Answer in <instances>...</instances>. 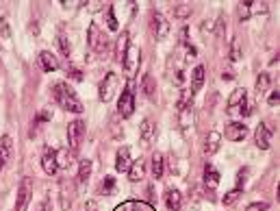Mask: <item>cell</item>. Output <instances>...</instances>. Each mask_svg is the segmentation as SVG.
Here are the masks:
<instances>
[{
  "label": "cell",
  "instance_id": "cell-1",
  "mask_svg": "<svg viewBox=\"0 0 280 211\" xmlns=\"http://www.w3.org/2000/svg\"><path fill=\"white\" fill-rule=\"evenodd\" d=\"M52 96H54V100H57V105L61 107V109L65 111H74V113H83V102L79 100V96L74 94V89L70 87V85H65V83H54V87H52Z\"/></svg>",
  "mask_w": 280,
  "mask_h": 211
},
{
  "label": "cell",
  "instance_id": "cell-2",
  "mask_svg": "<svg viewBox=\"0 0 280 211\" xmlns=\"http://www.w3.org/2000/svg\"><path fill=\"white\" fill-rule=\"evenodd\" d=\"M87 44H89V48L93 52H98V55H102L104 50L109 48V42H107V35L102 33L100 29H98L96 22L89 24V33H87Z\"/></svg>",
  "mask_w": 280,
  "mask_h": 211
},
{
  "label": "cell",
  "instance_id": "cell-3",
  "mask_svg": "<svg viewBox=\"0 0 280 211\" xmlns=\"http://www.w3.org/2000/svg\"><path fill=\"white\" fill-rule=\"evenodd\" d=\"M33 198V181L31 176H24L18 189V198H15V211H26Z\"/></svg>",
  "mask_w": 280,
  "mask_h": 211
},
{
  "label": "cell",
  "instance_id": "cell-4",
  "mask_svg": "<svg viewBox=\"0 0 280 211\" xmlns=\"http://www.w3.org/2000/svg\"><path fill=\"white\" fill-rule=\"evenodd\" d=\"M118 111L122 118H130L135 113V91L130 85H126L122 96H120V102H118Z\"/></svg>",
  "mask_w": 280,
  "mask_h": 211
},
{
  "label": "cell",
  "instance_id": "cell-5",
  "mask_svg": "<svg viewBox=\"0 0 280 211\" xmlns=\"http://www.w3.org/2000/svg\"><path fill=\"white\" fill-rule=\"evenodd\" d=\"M118 74L115 72H109L107 77H104V81L100 83V87H98V98H100L102 102H109L113 98V94H115V89H118Z\"/></svg>",
  "mask_w": 280,
  "mask_h": 211
},
{
  "label": "cell",
  "instance_id": "cell-6",
  "mask_svg": "<svg viewBox=\"0 0 280 211\" xmlns=\"http://www.w3.org/2000/svg\"><path fill=\"white\" fill-rule=\"evenodd\" d=\"M150 29H152V35L157 37V40H165L167 33H169V22L165 20V15L155 11L150 15Z\"/></svg>",
  "mask_w": 280,
  "mask_h": 211
},
{
  "label": "cell",
  "instance_id": "cell-7",
  "mask_svg": "<svg viewBox=\"0 0 280 211\" xmlns=\"http://www.w3.org/2000/svg\"><path fill=\"white\" fill-rule=\"evenodd\" d=\"M83 137H85V122H83V120L70 122V124H68V142H70V146H72L74 150L80 146Z\"/></svg>",
  "mask_w": 280,
  "mask_h": 211
},
{
  "label": "cell",
  "instance_id": "cell-8",
  "mask_svg": "<svg viewBox=\"0 0 280 211\" xmlns=\"http://www.w3.org/2000/svg\"><path fill=\"white\" fill-rule=\"evenodd\" d=\"M139 61H141V50L137 46H128V50H126V55L122 59L124 63V70L133 77V74L137 72V68H139Z\"/></svg>",
  "mask_w": 280,
  "mask_h": 211
},
{
  "label": "cell",
  "instance_id": "cell-9",
  "mask_svg": "<svg viewBox=\"0 0 280 211\" xmlns=\"http://www.w3.org/2000/svg\"><path fill=\"white\" fill-rule=\"evenodd\" d=\"M254 142H256V146H259L261 150H267L272 146V131H270V127L267 124H259L256 127V131H254Z\"/></svg>",
  "mask_w": 280,
  "mask_h": 211
},
{
  "label": "cell",
  "instance_id": "cell-10",
  "mask_svg": "<svg viewBox=\"0 0 280 211\" xmlns=\"http://www.w3.org/2000/svg\"><path fill=\"white\" fill-rule=\"evenodd\" d=\"M219 146H222V133L211 131V133L206 135V139H204V148H202V155H204V157L215 155L217 150H219Z\"/></svg>",
  "mask_w": 280,
  "mask_h": 211
},
{
  "label": "cell",
  "instance_id": "cell-11",
  "mask_svg": "<svg viewBox=\"0 0 280 211\" xmlns=\"http://www.w3.org/2000/svg\"><path fill=\"white\" fill-rule=\"evenodd\" d=\"M245 133H248V127H245V124H239V122L226 124V137L230 142H241V139L245 137Z\"/></svg>",
  "mask_w": 280,
  "mask_h": 211
},
{
  "label": "cell",
  "instance_id": "cell-12",
  "mask_svg": "<svg viewBox=\"0 0 280 211\" xmlns=\"http://www.w3.org/2000/svg\"><path fill=\"white\" fill-rule=\"evenodd\" d=\"M178 122H180V131H183L185 135H189L191 122H194V105L180 107V116H178Z\"/></svg>",
  "mask_w": 280,
  "mask_h": 211
},
{
  "label": "cell",
  "instance_id": "cell-13",
  "mask_svg": "<svg viewBox=\"0 0 280 211\" xmlns=\"http://www.w3.org/2000/svg\"><path fill=\"white\" fill-rule=\"evenodd\" d=\"M130 168V150L122 146V148L115 153V170L118 172H128Z\"/></svg>",
  "mask_w": 280,
  "mask_h": 211
},
{
  "label": "cell",
  "instance_id": "cell-14",
  "mask_svg": "<svg viewBox=\"0 0 280 211\" xmlns=\"http://www.w3.org/2000/svg\"><path fill=\"white\" fill-rule=\"evenodd\" d=\"M11 150H13V144H11V137L9 135H2L0 137V170L9 164L11 159Z\"/></svg>",
  "mask_w": 280,
  "mask_h": 211
},
{
  "label": "cell",
  "instance_id": "cell-15",
  "mask_svg": "<svg viewBox=\"0 0 280 211\" xmlns=\"http://www.w3.org/2000/svg\"><path fill=\"white\" fill-rule=\"evenodd\" d=\"M41 168H43V172L46 174H57V170H59V166H57V157H54V150H46L41 157Z\"/></svg>",
  "mask_w": 280,
  "mask_h": 211
},
{
  "label": "cell",
  "instance_id": "cell-16",
  "mask_svg": "<svg viewBox=\"0 0 280 211\" xmlns=\"http://www.w3.org/2000/svg\"><path fill=\"white\" fill-rule=\"evenodd\" d=\"M144 176H146V161H144V159L133 161V164H130V168H128V178H130L133 183H137V181H141Z\"/></svg>",
  "mask_w": 280,
  "mask_h": 211
},
{
  "label": "cell",
  "instance_id": "cell-17",
  "mask_svg": "<svg viewBox=\"0 0 280 211\" xmlns=\"http://www.w3.org/2000/svg\"><path fill=\"white\" fill-rule=\"evenodd\" d=\"M202 85H204V66H198L194 68V72H191V96L198 94V91L202 89Z\"/></svg>",
  "mask_w": 280,
  "mask_h": 211
},
{
  "label": "cell",
  "instance_id": "cell-18",
  "mask_svg": "<svg viewBox=\"0 0 280 211\" xmlns=\"http://www.w3.org/2000/svg\"><path fill=\"white\" fill-rule=\"evenodd\" d=\"M155 135H157L155 124H152L150 118H146V120L141 122V144H144V146H150L152 139H155Z\"/></svg>",
  "mask_w": 280,
  "mask_h": 211
},
{
  "label": "cell",
  "instance_id": "cell-19",
  "mask_svg": "<svg viewBox=\"0 0 280 211\" xmlns=\"http://www.w3.org/2000/svg\"><path fill=\"white\" fill-rule=\"evenodd\" d=\"M165 205L169 211H178L183 207V194L178 192V189H167L165 194Z\"/></svg>",
  "mask_w": 280,
  "mask_h": 211
},
{
  "label": "cell",
  "instance_id": "cell-20",
  "mask_svg": "<svg viewBox=\"0 0 280 211\" xmlns=\"http://www.w3.org/2000/svg\"><path fill=\"white\" fill-rule=\"evenodd\" d=\"M40 63H41L43 72H54V70L59 68V61L54 59L52 52H48V50H41L40 52Z\"/></svg>",
  "mask_w": 280,
  "mask_h": 211
},
{
  "label": "cell",
  "instance_id": "cell-21",
  "mask_svg": "<svg viewBox=\"0 0 280 211\" xmlns=\"http://www.w3.org/2000/svg\"><path fill=\"white\" fill-rule=\"evenodd\" d=\"M204 185L208 189H215L219 185V172L213 168V164H206L204 166Z\"/></svg>",
  "mask_w": 280,
  "mask_h": 211
},
{
  "label": "cell",
  "instance_id": "cell-22",
  "mask_svg": "<svg viewBox=\"0 0 280 211\" xmlns=\"http://www.w3.org/2000/svg\"><path fill=\"white\" fill-rule=\"evenodd\" d=\"M128 42H130V35H128V31H124L122 35H120V40H118V46H115V59L118 61H122L124 55H126V50H128Z\"/></svg>",
  "mask_w": 280,
  "mask_h": 211
},
{
  "label": "cell",
  "instance_id": "cell-23",
  "mask_svg": "<svg viewBox=\"0 0 280 211\" xmlns=\"http://www.w3.org/2000/svg\"><path fill=\"white\" fill-rule=\"evenodd\" d=\"M163 172H165V159H163L161 153H155V157H152V174H155V178H161Z\"/></svg>",
  "mask_w": 280,
  "mask_h": 211
},
{
  "label": "cell",
  "instance_id": "cell-24",
  "mask_svg": "<svg viewBox=\"0 0 280 211\" xmlns=\"http://www.w3.org/2000/svg\"><path fill=\"white\" fill-rule=\"evenodd\" d=\"M89 174H91V161L89 159H83L79 166V183L80 185H85L87 181H89Z\"/></svg>",
  "mask_w": 280,
  "mask_h": 211
},
{
  "label": "cell",
  "instance_id": "cell-25",
  "mask_svg": "<svg viewBox=\"0 0 280 211\" xmlns=\"http://www.w3.org/2000/svg\"><path fill=\"white\" fill-rule=\"evenodd\" d=\"M54 157H57V166L59 168H70V164H72V157H70V150L68 148L54 150Z\"/></svg>",
  "mask_w": 280,
  "mask_h": 211
},
{
  "label": "cell",
  "instance_id": "cell-26",
  "mask_svg": "<svg viewBox=\"0 0 280 211\" xmlns=\"http://www.w3.org/2000/svg\"><path fill=\"white\" fill-rule=\"evenodd\" d=\"M267 87H270V74H267V72H261L259 77H256V85H254L256 94L263 96V94L267 91Z\"/></svg>",
  "mask_w": 280,
  "mask_h": 211
},
{
  "label": "cell",
  "instance_id": "cell-27",
  "mask_svg": "<svg viewBox=\"0 0 280 211\" xmlns=\"http://www.w3.org/2000/svg\"><path fill=\"white\" fill-rule=\"evenodd\" d=\"M141 89H144V94L148 96V98H152V96H155L157 85H155V79H152V74H146V77H144V81H141Z\"/></svg>",
  "mask_w": 280,
  "mask_h": 211
},
{
  "label": "cell",
  "instance_id": "cell-28",
  "mask_svg": "<svg viewBox=\"0 0 280 211\" xmlns=\"http://www.w3.org/2000/svg\"><path fill=\"white\" fill-rule=\"evenodd\" d=\"M57 46H59V50H61V55L70 59V50H72V48H70L68 35H65V33H59V35H57Z\"/></svg>",
  "mask_w": 280,
  "mask_h": 211
},
{
  "label": "cell",
  "instance_id": "cell-29",
  "mask_svg": "<svg viewBox=\"0 0 280 211\" xmlns=\"http://www.w3.org/2000/svg\"><path fill=\"white\" fill-rule=\"evenodd\" d=\"M245 98H248V94H245V89H235L233 94H230L228 98V107H239L241 102H243Z\"/></svg>",
  "mask_w": 280,
  "mask_h": 211
},
{
  "label": "cell",
  "instance_id": "cell-30",
  "mask_svg": "<svg viewBox=\"0 0 280 211\" xmlns=\"http://www.w3.org/2000/svg\"><path fill=\"white\" fill-rule=\"evenodd\" d=\"M115 211H155L148 205H141V203H126V205H120Z\"/></svg>",
  "mask_w": 280,
  "mask_h": 211
},
{
  "label": "cell",
  "instance_id": "cell-31",
  "mask_svg": "<svg viewBox=\"0 0 280 211\" xmlns=\"http://www.w3.org/2000/svg\"><path fill=\"white\" fill-rule=\"evenodd\" d=\"M100 194H107V196L115 194V178L113 176H104V181L100 183Z\"/></svg>",
  "mask_w": 280,
  "mask_h": 211
},
{
  "label": "cell",
  "instance_id": "cell-32",
  "mask_svg": "<svg viewBox=\"0 0 280 211\" xmlns=\"http://www.w3.org/2000/svg\"><path fill=\"white\" fill-rule=\"evenodd\" d=\"M107 26L111 31H118L120 29L118 18H115V7H113V4H109V9H107Z\"/></svg>",
  "mask_w": 280,
  "mask_h": 211
},
{
  "label": "cell",
  "instance_id": "cell-33",
  "mask_svg": "<svg viewBox=\"0 0 280 211\" xmlns=\"http://www.w3.org/2000/svg\"><path fill=\"white\" fill-rule=\"evenodd\" d=\"M239 198H241V189H237V187H235V189H230V192L226 194V196L222 198V203L226 205V207H230V205H235V203H237Z\"/></svg>",
  "mask_w": 280,
  "mask_h": 211
},
{
  "label": "cell",
  "instance_id": "cell-34",
  "mask_svg": "<svg viewBox=\"0 0 280 211\" xmlns=\"http://www.w3.org/2000/svg\"><path fill=\"white\" fill-rule=\"evenodd\" d=\"M241 55H243V52H241V44H239L237 37H235L233 44H230V61H239Z\"/></svg>",
  "mask_w": 280,
  "mask_h": 211
},
{
  "label": "cell",
  "instance_id": "cell-35",
  "mask_svg": "<svg viewBox=\"0 0 280 211\" xmlns=\"http://www.w3.org/2000/svg\"><path fill=\"white\" fill-rule=\"evenodd\" d=\"M0 35H2V40H9L11 37V29H9V20L7 15H0Z\"/></svg>",
  "mask_w": 280,
  "mask_h": 211
},
{
  "label": "cell",
  "instance_id": "cell-36",
  "mask_svg": "<svg viewBox=\"0 0 280 211\" xmlns=\"http://www.w3.org/2000/svg\"><path fill=\"white\" fill-rule=\"evenodd\" d=\"M237 15H239V20H248L250 18V2H239V7H237Z\"/></svg>",
  "mask_w": 280,
  "mask_h": 211
},
{
  "label": "cell",
  "instance_id": "cell-37",
  "mask_svg": "<svg viewBox=\"0 0 280 211\" xmlns=\"http://www.w3.org/2000/svg\"><path fill=\"white\" fill-rule=\"evenodd\" d=\"M174 15H176V18H189L191 7H189V4H178V7L174 9Z\"/></svg>",
  "mask_w": 280,
  "mask_h": 211
},
{
  "label": "cell",
  "instance_id": "cell-38",
  "mask_svg": "<svg viewBox=\"0 0 280 211\" xmlns=\"http://www.w3.org/2000/svg\"><path fill=\"white\" fill-rule=\"evenodd\" d=\"M248 168H241V170H239V174H237V189H241V187H243L245 185V181H248Z\"/></svg>",
  "mask_w": 280,
  "mask_h": 211
},
{
  "label": "cell",
  "instance_id": "cell-39",
  "mask_svg": "<svg viewBox=\"0 0 280 211\" xmlns=\"http://www.w3.org/2000/svg\"><path fill=\"white\" fill-rule=\"evenodd\" d=\"M241 113H243V118H248V116H252V111H254V109H252V107H254V105H252V102H248V98H245L243 102H241Z\"/></svg>",
  "mask_w": 280,
  "mask_h": 211
},
{
  "label": "cell",
  "instance_id": "cell-40",
  "mask_svg": "<svg viewBox=\"0 0 280 211\" xmlns=\"http://www.w3.org/2000/svg\"><path fill=\"white\" fill-rule=\"evenodd\" d=\"M267 209H270V205L267 203H252V205L245 207V211H267Z\"/></svg>",
  "mask_w": 280,
  "mask_h": 211
},
{
  "label": "cell",
  "instance_id": "cell-41",
  "mask_svg": "<svg viewBox=\"0 0 280 211\" xmlns=\"http://www.w3.org/2000/svg\"><path fill=\"white\" fill-rule=\"evenodd\" d=\"M267 102H270V107H276L278 102H280V91H278V89H274L272 94H270V98H267Z\"/></svg>",
  "mask_w": 280,
  "mask_h": 211
},
{
  "label": "cell",
  "instance_id": "cell-42",
  "mask_svg": "<svg viewBox=\"0 0 280 211\" xmlns=\"http://www.w3.org/2000/svg\"><path fill=\"white\" fill-rule=\"evenodd\" d=\"M50 113H48V111H41L40 113V116H35V120H33V124H40V122H48V120H50Z\"/></svg>",
  "mask_w": 280,
  "mask_h": 211
},
{
  "label": "cell",
  "instance_id": "cell-43",
  "mask_svg": "<svg viewBox=\"0 0 280 211\" xmlns=\"http://www.w3.org/2000/svg\"><path fill=\"white\" fill-rule=\"evenodd\" d=\"M68 74H70V77H72L74 81H83V74H80V70H79V68H70V70H68Z\"/></svg>",
  "mask_w": 280,
  "mask_h": 211
},
{
  "label": "cell",
  "instance_id": "cell-44",
  "mask_svg": "<svg viewBox=\"0 0 280 211\" xmlns=\"http://www.w3.org/2000/svg\"><path fill=\"white\" fill-rule=\"evenodd\" d=\"M83 211H98V203L96 200H87L83 205Z\"/></svg>",
  "mask_w": 280,
  "mask_h": 211
},
{
  "label": "cell",
  "instance_id": "cell-45",
  "mask_svg": "<svg viewBox=\"0 0 280 211\" xmlns=\"http://www.w3.org/2000/svg\"><path fill=\"white\" fill-rule=\"evenodd\" d=\"M198 55V50H196V46H191V44H187V57L189 59H194Z\"/></svg>",
  "mask_w": 280,
  "mask_h": 211
},
{
  "label": "cell",
  "instance_id": "cell-46",
  "mask_svg": "<svg viewBox=\"0 0 280 211\" xmlns=\"http://www.w3.org/2000/svg\"><path fill=\"white\" fill-rule=\"evenodd\" d=\"M213 29V22H204L202 24V33H206V31H211Z\"/></svg>",
  "mask_w": 280,
  "mask_h": 211
},
{
  "label": "cell",
  "instance_id": "cell-47",
  "mask_svg": "<svg viewBox=\"0 0 280 211\" xmlns=\"http://www.w3.org/2000/svg\"><path fill=\"white\" fill-rule=\"evenodd\" d=\"M40 211H43V209H40Z\"/></svg>",
  "mask_w": 280,
  "mask_h": 211
}]
</instances>
